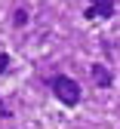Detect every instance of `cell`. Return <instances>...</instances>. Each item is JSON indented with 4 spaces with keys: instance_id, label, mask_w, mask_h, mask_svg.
I'll use <instances>...</instances> for the list:
<instances>
[{
    "instance_id": "cell-4",
    "label": "cell",
    "mask_w": 120,
    "mask_h": 129,
    "mask_svg": "<svg viewBox=\"0 0 120 129\" xmlns=\"http://www.w3.org/2000/svg\"><path fill=\"white\" fill-rule=\"evenodd\" d=\"M12 22L19 25V28H22V25H28V12H25V9H15V15H12Z\"/></svg>"
},
{
    "instance_id": "cell-6",
    "label": "cell",
    "mask_w": 120,
    "mask_h": 129,
    "mask_svg": "<svg viewBox=\"0 0 120 129\" xmlns=\"http://www.w3.org/2000/svg\"><path fill=\"white\" fill-rule=\"evenodd\" d=\"M0 117H12V114H9V108H6L3 102H0Z\"/></svg>"
},
{
    "instance_id": "cell-5",
    "label": "cell",
    "mask_w": 120,
    "mask_h": 129,
    "mask_svg": "<svg viewBox=\"0 0 120 129\" xmlns=\"http://www.w3.org/2000/svg\"><path fill=\"white\" fill-rule=\"evenodd\" d=\"M6 68H9V55H6V52H0V74H3Z\"/></svg>"
},
{
    "instance_id": "cell-1",
    "label": "cell",
    "mask_w": 120,
    "mask_h": 129,
    "mask_svg": "<svg viewBox=\"0 0 120 129\" xmlns=\"http://www.w3.org/2000/svg\"><path fill=\"white\" fill-rule=\"evenodd\" d=\"M49 86H53L56 99H59L62 105H77V102H80V83H77L74 77L59 74V77H53V80H49Z\"/></svg>"
},
{
    "instance_id": "cell-2",
    "label": "cell",
    "mask_w": 120,
    "mask_h": 129,
    "mask_svg": "<svg viewBox=\"0 0 120 129\" xmlns=\"http://www.w3.org/2000/svg\"><path fill=\"white\" fill-rule=\"evenodd\" d=\"M117 9L114 0H89V9L83 12V19H111Z\"/></svg>"
},
{
    "instance_id": "cell-3",
    "label": "cell",
    "mask_w": 120,
    "mask_h": 129,
    "mask_svg": "<svg viewBox=\"0 0 120 129\" xmlns=\"http://www.w3.org/2000/svg\"><path fill=\"white\" fill-rule=\"evenodd\" d=\"M92 80H95V86H102V89H108L111 83H114V77H111V71L105 68V64H92Z\"/></svg>"
}]
</instances>
